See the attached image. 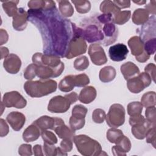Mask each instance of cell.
Listing matches in <instances>:
<instances>
[{"label":"cell","mask_w":156,"mask_h":156,"mask_svg":"<svg viewBox=\"0 0 156 156\" xmlns=\"http://www.w3.org/2000/svg\"><path fill=\"white\" fill-rule=\"evenodd\" d=\"M27 13L29 20L41 33L44 53L65 57L68 44L74 36V23L62 18L56 7L29 9Z\"/></svg>","instance_id":"cell-1"},{"label":"cell","mask_w":156,"mask_h":156,"mask_svg":"<svg viewBox=\"0 0 156 156\" xmlns=\"http://www.w3.org/2000/svg\"><path fill=\"white\" fill-rule=\"evenodd\" d=\"M57 82L52 79L28 80L24 85V89L27 95L32 98H41L56 91Z\"/></svg>","instance_id":"cell-2"},{"label":"cell","mask_w":156,"mask_h":156,"mask_svg":"<svg viewBox=\"0 0 156 156\" xmlns=\"http://www.w3.org/2000/svg\"><path fill=\"white\" fill-rule=\"evenodd\" d=\"M73 141L78 152L84 156L100 155L102 147L100 143L88 135H75Z\"/></svg>","instance_id":"cell-3"},{"label":"cell","mask_w":156,"mask_h":156,"mask_svg":"<svg viewBox=\"0 0 156 156\" xmlns=\"http://www.w3.org/2000/svg\"><path fill=\"white\" fill-rule=\"evenodd\" d=\"M74 35L82 37L88 43H93L103 40L104 36L102 31L96 24H90L84 29L78 27L74 24Z\"/></svg>","instance_id":"cell-4"},{"label":"cell","mask_w":156,"mask_h":156,"mask_svg":"<svg viewBox=\"0 0 156 156\" xmlns=\"http://www.w3.org/2000/svg\"><path fill=\"white\" fill-rule=\"evenodd\" d=\"M125 109L121 104H112L105 116L107 124L110 127L115 128L121 126L125 122Z\"/></svg>","instance_id":"cell-5"},{"label":"cell","mask_w":156,"mask_h":156,"mask_svg":"<svg viewBox=\"0 0 156 156\" xmlns=\"http://www.w3.org/2000/svg\"><path fill=\"white\" fill-rule=\"evenodd\" d=\"M151 82L152 79L149 74L143 72L127 80V87L130 92L139 93L145 88L149 87Z\"/></svg>","instance_id":"cell-6"},{"label":"cell","mask_w":156,"mask_h":156,"mask_svg":"<svg viewBox=\"0 0 156 156\" xmlns=\"http://www.w3.org/2000/svg\"><path fill=\"white\" fill-rule=\"evenodd\" d=\"M87 49V44L85 40L82 37L74 35L68 44L65 57L71 59L84 54Z\"/></svg>","instance_id":"cell-7"},{"label":"cell","mask_w":156,"mask_h":156,"mask_svg":"<svg viewBox=\"0 0 156 156\" xmlns=\"http://www.w3.org/2000/svg\"><path fill=\"white\" fill-rule=\"evenodd\" d=\"M131 50V53L135 57L136 60L140 63H144L149 60L150 55L144 49V41L138 36L132 37L127 42Z\"/></svg>","instance_id":"cell-8"},{"label":"cell","mask_w":156,"mask_h":156,"mask_svg":"<svg viewBox=\"0 0 156 156\" xmlns=\"http://www.w3.org/2000/svg\"><path fill=\"white\" fill-rule=\"evenodd\" d=\"M72 104L68 98L58 95L52 98L48 105V110L51 113H63L68 110Z\"/></svg>","instance_id":"cell-9"},{"label":"cell","mask_w":156,"mask_h":156,"mask_svg":"<svg viewBox=\"0 0 156 156\" xmlns=\"http://www.w3.org/2000/svg\"><path fill=\"white\" fill-rule=\"evenodd\" d=\"M5 107L23 108L27 105L26 99L18 91H12L4 93L1 102Z\"/></svg>","instance_id":"cell-10"},{"label":"cell","mask_w":156,"mask_h":156,"mask_svg":"<svg viewBox=\"0 0 156 156\" xmlns=\"http://www.w3.org/2000/svg\"><path fill=\"white\" fill-rule=\"evenodd\" d=\"M32 60L33 63L37 66H47L51 68L57 67L62 62L59 56L40 52L34 54Z\"/></svg>","instance_id":"cell-11"},{"label":"cell","mask_w":156,"mask_h":156,"mask_svg":"<svg viewBox=\"0 0 156 156\" xmlns=\"http://www.w3.org/2000/svg\"><path fill=\"white\" fill-rule=\"evenodd\" d=\"M88 52L91 62L95 65L101 66L107 62L105 51L99 44H91L88 47Z\"/></svg>","instance_id":"cell-12"},{"label":"cell","mask_w":156,"mask_h":156,"mask_svg":"<svg viewBox=\"0 0 156 156\" xmlns=\"http://www.w3.org/2000/svg\"><path fill=\"white\" fill-rule=\"evenodd\" d=\"M65 65L63 62L56 68H51L47 66H37V76L41 79H49L60 76L64 70Z\"/></svg>","instance_id":"cell-13"},{"label":"cell","mask_w":156,"mask_h":156,"mask_svg":"<svg viewBox=\"0 0 156 156\" xmlns=\"http://www.w3.org/2000/svg\"><path fill=\"white\" fill-rule=\"evenodd\" d=\"M129 53L127 46L123 43L114 44L109 48L108 55L110 59L114 62H121L125 60Z\"/></svg>","instance_id":"cell-14"},{"label":"cell","mask_w":156,"mask_h":156,"mask_svg":"<svg viewBox=\"0 0 156 156\" xmlns=\"http://www.w3.org/2000/svg\"><path fill=\"white\" fill-rule=\"evenodd\" d=\"M3 66L7 73L12 74H16L21 68V60L17 55L10 54L4 60Z\"/></svg>","instance_id":"cell-15"},{"label":"cell","mask_w":156,"mask_h":156,"mask_svg":"<svg viewBox=\"0 0 156 156\" xmlns=\"http://www.w3.org/2000/svg\"><path fill=\"white\" fill-rule=\"evenodd\" d=\"M102 32L104 36L102 44L105 46L113 43L118 38V30L113 23L105 24L102 28Z\"/></svg>","instance_id":"cell-16"},{"label":"cell","mask_w":156,"mask_h":156,"mask_svg":"<svg viewBox=\"0 0 156 156\" xmlns=\"http://www.w3.org/2000/svg\"><path fill=\"white\" fill-rule=\"evenodd\" d=\"M28 20V13L23 8H18V11L13 16L12 26L13 29L18 31L24 30L27 27Z\"/></svg>","instance_id":"cell-17"},{"label":"cell","mask_w":156,"mask_h":156,"mask_svg":"<svg viewBox=\"0 0 156 156\" xmlns=\"http://www.w3.org/2000/svg\"><path fill=\"white\" fill-rule=\"evenodd\" d=\"M141 40L146 41L149 39L155 38V15L149 18L147 21L141 28L140 37Z\"/></svg>","instance_id":"cell-18"},{"label":"cell","mask_w":156,"mask_h":156,"mask_svg":"<svg viewBox=\"0 0 156 156\" xmlns=\"http://www.w3.org/2000/svg\"><path fill=\"white\" fill-rule=\"evenodd\" d=\"M6 120L13 130L19 131L23 128L25 124L26 117L22 113L13 111L7 115Z\"/></svg>","instance_id":"cell-19"},{"label":"cell","mask_w":156,"mask_h":156,"mask_svg":"<svg viewBox=\"0 0 156 156\" xmlns=\"http://www.w3.org/2000/svg\"><path fill=\"white\" fill-rule=\"evenodd\" d=\"M131 149V143L129 138L122 135L117 141L115 146L112 148L113 155L115 156H125Z\"/></svg>","instance_id":"cell-20"},{"label":"cell","mask_w":156,"mask_h":156,"mask_svg":"<svg viewBox=\"0 0 156 156\" xmlns=\"http://www.w3.org/2000/svg\"><path fill=\"white\" fill-rule=\"evenodd\" d=\"M153 127H155V126H154L151 122L146 119L143 123L132 126L131 132L135 138L143 140L145 138L149 130Z\"/></svg>","instance_id":"cell-21"},{"label":"cell","mask_w":156,"mask_h":156,"mask_svg":"<svg viewBox=\"0 0 156 156\" xmlns=\"http://www.w3.org/2000/svg\"><path fill=\"white\" fill-rule=\"evenodd\" d=\"M97 91L93 86L85 87L80 91L78 99L83 104H88L93 102L96 98Z\"/></svg>","instance_id":"cell-22"},{"label":"cell","mask_w":156,"mask_h":156,"mask_svg":"<svg viewBox=\"0 0 156 156\" xmlns=\"http://www.w3.org/2000/svg\"><path fill=\"white\" fill-rule=\"evenodd\" d=\"M120 70L126 80L138 75L140 73L138 67L132 62H127L122 64L121 66Z\"/></svg>","instance_id":"cell-23"},{"label":"cell","mask_w":156,"mask_h":156,"mask_svg":"<svg viewBox=\"0 0 156 156\" xmlns=\"http://www.w3.org/2000/svg\"><path fill=\"white\" fill-rule=\"evenodd\" d=\"M41 134L40 129L34 124L29 126L23 133V139L27 143L37 140Z\"/></svg>","instance_id":"cell-24"},{"label":"cell","mask_w":156,"mask_h":156,"mask_svg":"<svg viewBox=\"0 0 156 156\" xmlns=\"http://www.w3.org/2000/svg\"><path fill=\"white\" fill-rule=\"evenodd\" d=\"M54 132L61 139H69L73 141L75 136V131L69 128L65 124V122H62L56 126L54 129Z\"/></svg>","instance_id":"cell-25"},{"label":"cell","mask_w":156,"mask_h":156,"mask_svg":"<svg viewBox=\"0 0 156 156\" xmlns=\"http://www.w3.org/2000/svg\"><path fill=\"white\" fill-rule=\"evenodd\" d=\"M55 117L44 115L34 121L33 124L36 125L41 131L48 129L54 130L55 126Z\"/></svg>","instance_id":"cell-26"},{"label":"cell","mask_w":156,"mask_h":156,"mask_svg":"<svg viewBox=\"0 0 156 156\" xmlns=\"http://www.w3.org/2000/svg\"><path fill=\"white\" fill-rule=\"evenodd\" d=\"M116 71L114 67L106 66L102 68L99 73L100 80L104 83H108L114 80L116 77Z\"/></svg>","instance_id":"cell-27"},{"label":"cell","mask_w":156,"mask_h":156,"mask_svg":"<svg viewBox=\"0 0 156 156\" xmlns=\"http://www.w3.org/2000/svg\"><path fill=\"white\" fill-rule=\"evenodd\" d=\"M149 18V13L144 9H136L132 15V22L136 25H143Z\"/></svg>","instance_id":"cell-28"},{"label":"cell","mask_w":156,"mask_h":156,"mask_svg":"<svg viewBox=\"0 0 156 156\" xmlns=\"http://www.w3.org/2000/svg\"><path fill=\"white\" fill-rule=\"evenodd\" d=\"M75 87L73 75L66 76L58 83V89L63 92H69Z\"/></svg>","instance_id":"cell-29"},{"label":"cell","mask_w":156,"mask_h":156,"mask_svg":"<svg viewBox=\"0 0 156 156\" xmlns=\"http://www.w3.org/2000/svg\"><path fill=\"white\" fill-rule=\"evenodd\" d=\"M100 10L103 13L112 14L113 16L117 12L120 11V9L112 1H103L99 7Z\"/></svg>","instance_id":"cell-30"},{"label":"cell","mask_w":156,"mask_h":156,"mask_svg":"<svg viewBox=\"0 0 156 156\" xmlns=\"http://www.w3.org/2000/svg\"><path fill=\"white\" fill-rule=\"evenodd\" d=\"M131 16V12L130 10L119 11L113 16V23L118 25H122L127 23Z\"/></svg>","instance_id":"cell-31"},{"label":"cell","mask_w":156,"mask_h":156,"mask_svg":"<svg viewBox=\"0 0 156 156\" xmlns=\"http://www.w3.org/2000/svg\"><path fill=\"white\" fill-rule=\"evenodd\" d=\"M58 9L60 14L64 17H70L74 13V8L68 1H58Z\"/></svg>","instance_id":"cell-32"},{"label":"cell","mask_w":156,"mask_h":156,"mask_svg":"<svg viewBox=\"0 0 156 156\" xmlns=\"http://www.w3.org/2000/svg\"><path fill=\"white\" fill-rule=\"evenodd\" d=\"M1 2L2 8L8 16H13L18 11L17 4L19 3V1H2Z\"/></svg>","instance_id":"cell-33"},{"label":"cell","mask_w":156,"mask_h":156,"mask_svg":"<svg viewBox=\"0 0 156 156\" xmlns=\"http://www.w3.org/2000/svg\"><path fill=\"white\" fill-rule=\"evenodd\" d=\"M156 94L155 91H148L145 93L141 97V104L146 108L148 107L155 106Z\"/></svg>","instance_id":"cell-34"},{"label":"cell","mask_w":156,"mask_h":156,"mask_svg":"<svg viewBox=\"0 0 156 156\" xmlns=\"http://www.w3.org/2000/svg\"><path fill=\"white\" fill-rule=\"evenodd\" d=\"M71 2L74 4L77 12L79 13H88L91 9V4L89 1L73 0Z\"/></svg>","instance_id":"cell-35"},{"label":"cell","mask_w":156,"mask_h":156,"mask_svg":"<svg viewBox=\"0 0 156 156\" xmlns=\"http://www.w3.org/2000/svg\"><path fill=\"white\" fill-rule=\"evenodd\" d=\"M123 135L124 134L121 130L112 127L107 130L106 133V137L110 143L116 144Z\"/></svg>","instance_id":"cell-36"},{"label":"cell","mask_w":156,"mask_h":156,"mask_svg":"<svg viewBox=\"0 0 156 156\" xmlns=\"http://www.w3.org/2000/svg\"><path fill=\"white\" fill-rule=\"evenodd\" d=\"M143 106L138 101L130 102L127 105V113L130 116L140 115L143 111Z\"/></svg>","instance_id":"cell-37"},{"label":"cell","mask_w":156,"mask_h":156,"mask_svg":"<svg viewBox=\"0 0 156 156\" xmlns=\"http://www.w3.org/2000/svg\"><path fill=\"white\" fill-rule=\"evenodd\" d=\"M89 66V60L88 58L85 56L82 55L79 57L74 62V68L79 71H82L85 70Z\"/></svg>","instance_id":"cell-38"},{"label":"cell","mask_w":156,"mask_h":156,"mask_svg":"<svg viewBox=\"0 0 156 156\" xmlns=\"http://www.w3.org/2000/svg\"><path fill=\"white\" fill-rule=\"evenodd\" d=\"M85 123V118H78L73 116H71L69 120V124L70 127L74 131L81 129L83 127Z\"/></svg>","instance_id":"cell-39"},{"label":"cell","mask_w":156,"mask_h":156,"mask_svg":"<svg viewBox=\"0 0 156 156\" xmlns=\"http://www.w3.org/2000/svg\"><path fill=\"white\" fill-rule=\"evenodd\" d=\"M73 78L75 87H85L90 83V79L88 76L84 73L78 75H73Z\"/></svg>","instance_id":"cell-40"},{"label":"cell","mask_w":156,"mask_h":156,"mask_svg":"<svg viewBox=\"0 0 156 156\" xmlns=\"http://www.w3.org/2000/svg\"><path fill=\"white\" fill-rule=\"evenodd\" d=\"M41 136L44 142L50 144H55L57 143V138L55 135L49 130H44L41 131Z\"/></svg>","instance_id":"cell-41"},{"label":"cell","mask_w":156,"mask_h":156,"mask_svg":"<svg viewBox=\"0 0 156 156\" xmlns=\"http://www.w3.org/2000/svg\"><path fill=\"white\" fill-rule=\"evenodd\" d=\"M88 112V109L81 104H77L74 106L73 110H72V116L81 118H85V116Z\"/></svg>","instance_id":"cell-42"},{"label":"cell","mask_w":156,"mask_h":156,"mask_svg":"<svg viewBox=\"0 0 156 156\" xmlns=\"http://www.w3.org/2000/svg\"><path fill=\"white\" fill-rule=\"evenodd\" d=\"M105 112L104 110L101 108H96L94 110L92 113V119L97 124L103 123L105 119Z\"/></svg>","instance_id":"cell-43"},{"label":"cell","mask_w":156,"mask_h":156,"mask_svg":"<svg viewBox=\"0 0 156 156\" xmlns=\"http://www.w3.org/2000/svg\"><path fill=\"white\" fill-rule=\"evenodd\" d=\"M37 68V65H36L34 63L29 65L26 67L24 72V78L28 80H32L33 79H34L37 76V73H36Z\"/></svg>","instance_id":"cell-44"},{"label":"cell","mask_w":156,"mask_h":156,"mask_svg":"<svg viewBox=\"0 0 156 156\" xmlns=\"http://www.w3.org/2000/svg\"><path fill=\"white\" fill-rule=\"evenodd\" d=\"M144 49L145 52L149 55L155 53L156 50V38L149 39L144 43Z\"/></svg>","instance_id":"cell-45"},{"label":"cell","mask_w":156,"mask_h":156,"mask_svg":"<svg viewBox=\"0 0 156 156\" xmlns=\"http://www.w3.org/2000/svg\"><path fill=\"white\" fill-rule=\"evenodd\" d=\"M46 1L44 0H33L29 1L27 3L28 7L32 10L44 9Z\"/></svg>","instance_id":"cell-46"},{"label":"cell","mask_w":156,"mask_h":156,"mask_svg":"<svg viewBox=\"0 0 156 156\" xmlns=\"http://www.w3.org/2000/svg\"><path fill=\"white\" fill-rule=\"evenodd\" d=\"M43 151L46 156H55L57 155V147L54 144H50L44 142Z\"/></svg>","instance_id":"cell-47"},{"label":"cell","mask_w":156,"mask_h":156,"mask_svg":"<svg viewBox=\"0 0 156 156\" xmlns=\"http://www.w3.org/2000/svg\"><path fill=\"white\" fill-rule=\"evenodd\" d=\"M146 119L155 126V106L148 107L145 111Z\"/></svg>","instance_id":"cell-48"},{"label":"cell","mask_w":156,"mask_h":156,"mask_svg":"<svg viewBox=\"0 0 156 156\" xmlns=\"http://www.w3.org/2000/svg\"><path fill=\"white\" fill-rule=\"evenodd\" d=\"M146 142L150 143L152 146L155 148V142H156V135H155V127H153L149 130L146 137Z\"/></svg>","instance_id":"cell-49"},{"label":"cell","mask_w":156,"mask_h":156,"mask_svg":"<svg viewBox=\"0 0 156 156\" xmlns=\"http://www.w3.org/2000/svg\"><path fill=\"white\" fill-rule=\"evenodd\" d=\"M73 140L69 139H63L60 144V149L66 154L71 151L73 149Z\"/></svg>","instance_id":"cell-50"},{"label":"cell","mask_w":156,"mask_h":156,"mask_svg":"<svg viewBox=\"0 0 156 156\" xmlns=\"http://www.w3.org/2000/svg\"><path fill=\"white\" fill-rule=\"evenodd\" d=\"M18 154L21 156H30L32 155V146L28 144H23L18 148Z\"/></svg>","instance_id":"cell-51"},{"label":"cell","mask_w":156,"mask_h":156,"mask_svg":"<svg viewBox=\"0 0 156 156\" xmlns=\"http://www.w3.org/2000/svg\"><path fill=\"white\" fill-rule=\"evenodd\" d=\"M155 69L156 66L154 63H151L147 64L144 68V71L151 77V79L155 82Z\"/></svg>","instance_id":"cell-52"},{"label":"cell","mask_w":156,"mask_h":156,"mask_svg":"<svg viewBox=\"0 0 156 156\" xmlns=\"http://www.w3.org/2000/svg\"><path fill=\"white\" fill-rule=\"evenodd\" d=\"M146 119L144 118V117L143 115L140 114V115L130 116L129 118V124L131 126H132L135 124H139L143 123L146 121Z\"/></svg>","instance_id":"cell-53"},{"label":"cell","mask_w":156,"mask_h":156,"mask_svg":"<svg viewBox=\"0 0 156 156\" xmlns=\"http://www.w3.org/2000/svg\"><path fill=\"white\" fill-rule=\"evenodd\" d=\"M0 135L1 137L5 136H6L9 132V126L7 124V122H5V121L2 119L1 118L0 119Z\"/></svg>","instance_id":"cell-54"},{"label":"cell","mask_w":156,"mask_h":156,"mask_svg":"<svg viewBox=\"0 0 156 156\" xmlns=\"http://www.w3.org/2000/svg\"><path fill=\"white\" fill-rule=\"evenodd\" d=\"M113 15L112 14H107V13H103L102 15H99L97 17V19L103 24H107L108 23H110L111 21H112Z\"/></svg>","instance_id":"cell-55"},{"label":"cell","mask_w":156,"mask_h":156,"mask_svg":"<svg viewBox=\"0 0 156 156\" xmlns=\"http://www.w3.org/2000/svg\"><path fill=\"white\" fill-rule=\"evenodd\" d=\"M113 2L119 9H126L129 8L130 6V1L129 0L127 1H119V0H115L113 1Z\"/></svg>","instance_id":"cell-56"},{"label":"cell","mask_w":156,"mask_h":156,"mask_svg":"<svg viewBox=\"0 0 156 156\" xmlns=\"http://www.w3.org/2000/svg\"><path fill=\"white\" fill-rule=\"evenodd\" d=\"M156 1H151L149 2V3L145 5L146 10L149 13H151L153 15H155L156 12Z\"/></svg>","instance_id":"cell-57"},{"label":"cell","mask_w":156,"mask_h":156,"mask_svg":"<svg viewBox=\"0 0 156 156\" xmlns=\"http://www.w3.org/2000/svg\"><path fill=\"white\" fill-rule=\"evenodd\" d=\"M0 35H1V43L0 44L2 45L3 44L5 43L8 41L9 35L5 30H4L3 29H1L0 30Z\"/></svg>","instance_id":"cell-58"},{"label":"cell","mask_w":156,"mask_h":156,"mask_svg":"<svg viewBox=\"0 0 156 156\" xmlns=\"http://www.w3.org/2000/svg\"><path fill=\"white\" fill-rule=\"evenodd\" d=\"M34 154L36 156H43L44 154L42 151V147L40 144H36L34 146L33 148Z\"/></svg>","instance_id":"cell-59"},{"label":"cell","mask_w":156,"mask_h":156,"mask_svg":"<svg viewBox=\"0 0 156 156\" xmlns=\"http://www.w3.org/2000/svg\"><path fill=\"white\" fill-rule=\"evenodd\" d=\"M1 59L6 58L9 54V49L6 47H1Z\"/></svg>","instance_id":"cell-60"},{"label":"cell","mask_w":156,"mask_h":156,"mask_svg":"<svg viewBox=\"0 0 156 156\" xmlns=\"http://www.w3.org/2000/svg\"><path fill=\"white\" fill-rule=\"evenodd\" d=\"M133 2H134L136 4H138V5H143V4H144L146 2V1H133Z\"/></svg>","instance_id":"cell-61"}]
</instances>
